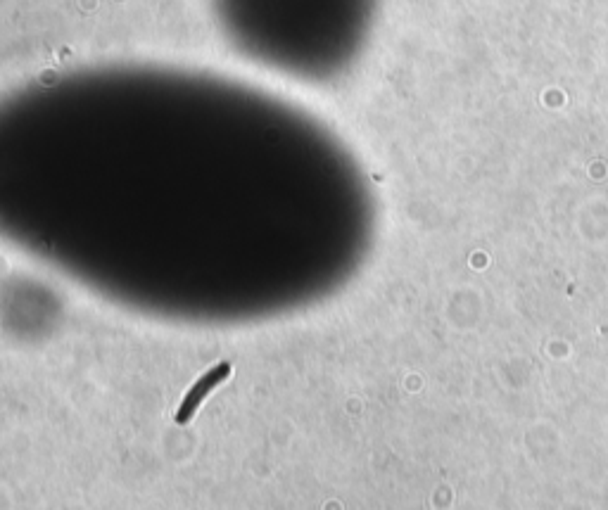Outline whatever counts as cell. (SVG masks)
Returning <instances> with one entry per match:
<instances>
[{
  "label": "cell",
  "instance_id": "cell-1",
  "mask_svg": "<svg viewBox=\"0 0 608 510\" xmlns=\"http://www.w3.org/2000/svg\"><path fill=\"white\" fill-rule=\"evenodd\" d=\"M214 10L247 60L285 74L331 76L359 55L376 0H214Z\"/></svg>",
  "mask_w": 608,
  "mask_h": 510
},
{
  "label": "cell",
  "instance_id": "cell-2",
  "mask_svg": "<svg viewBox=\"0 0 608 510\" xmlns=\"http://www.w3.org/2000/svg\"><path fill=\"white\" fill-rule=\"evenodd\" d=\"M228 375H231V363H219V366H214L212 371L202 375V378L195 382L193 387H190L186 399L181 401L179 411H176V423L186 425L188 420L195 416V411H198L202 401L209 397V392L217 390V387L228 378Z\"/></svg>",
  "mask_w": 608,
  "mask_h": 510
}]
</instances>
